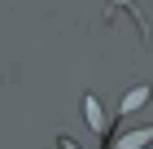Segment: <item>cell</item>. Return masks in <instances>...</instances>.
I'll return each mask as SVG.
<instances>
[{
    "instance_id": "obj_3",
    "label": "cell",
    "mask_w": 153,
    "mask_h": 149,
    "mask_svg": "<svg viewBox=\"0 0 153 149\" xmlns=\"http://www.w3.org/2000/svg\"><path fill=\"white\" fill-rule=\"evenodd\" d=\"M149 101V83H136V88L123 97V114H131V110H140V105Z\"/></svg>"
},
{
    "instance_id": "obj_1",
    "label": "cell",
    "mask_w": 153,
    "mask_h": 149,
    "mask_svg": "<svg viewBox=\"0 0 153 149\" xmlns=\"http://www.w3.org/2000/svg\"><path fill=\"white\" fill-rule=\"evenodd\" d=\"M149 145H153V127H136L114 140V149H149Z\"/></svg>"
},
{
    "instance_id": "obj_2",
    "label": "cell",
    "mask_w": 153,
    "mask_h": 149,
    "mask_svg": "<svg viewBox=\"0 0 153 149\" xmlns=\"http://www.w3.org/2000/svg\"><path fill=\"white\" fill-rule=\"evenodd\" d=\"M83 118H88V127H92V132H105V110H101V101H96V97H83Z\"/></svg>"
},
{
    "instance_id": "obj_4",
    "label": "cell",
    "mask_w": 153,
    "mask_h": 149,
    "mask_svg": "<svg viewBox=\"0 0 153 149\" xmlns=\"http://www.w3.org/2000/svg\"><path fill=\"white\" fill-rule=\"evenodd\" d=\"M61 149H79V145H74V140H61Z\"/></svg>"
}]
</instances>
